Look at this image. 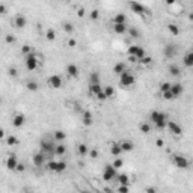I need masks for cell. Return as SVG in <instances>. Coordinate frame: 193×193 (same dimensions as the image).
<instances>
[{
	"label": "cell",
	"mask_w": 193,
	"mask_h": 193,
	"mask_svg": "<svg viewBox=\"0 0 193 193\" xmlns=\"http://www.w3.org/2000/svg\"><path fill=\"white\" fill-rule=\"evenodd\" d=\"M149 119H151V122L156 125L157 128H166V121H168V118H166V115L159 112V110H154V112H151L149 115Z\"/></svg>",
	"instance_id": "obj_1"
},
{
	"label": "cell",
	"mask_w": 193,
	"mask_h": 193,
	"mask_svg": "<svg viewBox=\"0 0 193 193\" xmlns=\"http://www.w3.org/2000/svg\"><path fill=\"white\" fill-rule=\"evenodd\" d=\"M134 83H136V77H134L133 74H130V71L125 69L124 72L119 74V85H121V86L131 88V86H134Z\"/></svg>",
	"instance_id": "obj_2"
},
{
	"label": "cell",
	"mask_w": 193,
	"mask_h": 193,
	"mask_svg": "<svg viewBox=\"0 0 193 193\" xmlns=\"http://www.w3.org/2000/svg\"><path fill=\"white\" fill-rule=\"evenodd\" d=\"M55 142L53 140H48L47 137H44L42 140H41V143H39V147H41V151L44 152V156H46L47 159L50 157V156H53L55 154Z\"/></svg>",
	"instance_id": "obj_3"
},
{
	"label": "cell",
	"mask_w": 193,
	"mask_h": 193,
	"mask_svg": "<svg viewBox=\"0 0 193 193\" xmlns=\"http://www.w3.org/2000/svg\"><path fill=\"white\" fill-rule=\"evenodd\" d=\"M130 9L134 12V14H137V15H143V14L149 15L151 14L147 6L142 5V3H139V2H130Z\"/></svg>",
	"instance_id": "obj_4"
},
{
	"label": "cell",
	"mask_w": 193,
	"mask_h": 193,
	"mask_svg": "<svg viewBox=\"0 0 193 193\" xmlns=\"http://www.w3.org/2000/svg\"><path fill=\"white\" fill-rule=\"evenodd\" d=\"M116 175H118V169H115L112 164L106 166L103 170V180L104 181H112L113 178H116Z\"/></svg>",
	"instance_id": "obj_5"
},
{
	"label": "cell",
	"mask_w": 193,
	"mask_h": 193,
	"mask_svg": "<svg viewBox=\"0 0 193 193\" xmlns=\"http://www.w3.org/2000/svg\"><path fill=\"white\" fill-rule=\"evenodd\" d=\"M47 83H48V86H51L53 89H60L62 85H64L62 77H60L59 74H53V76H50V77L47 79Z\"/></svg>",
	"instance_id": "obj_6"
},
{
	"label": "cell",
	"mask_w": 193,
	"mask_h": 193,
	"mask_svg": "<svg viewBox=\"0 0 193 193\" xmlns=\"http://www.w3.org/2000/svg\"><path fill=\"white\" fill-rule=\"evenodd\" d=\"M24 62H26V68L29 69V71H35V69L38 68V57H36V55H33V53L27 55Z\"/></svg>",
	"instance_id": "obj_7"
},
{
	"label": "cell",
	"mask_w": 193,
	"mask_h": 193,
	"mask_svg": "<svg viewBox=\"0 0 193 193\" xmlns=\"http://www.w3.org/2000/svg\"><path fill=\"white\" fill-rule=\"evenodd\" d=\"M172 160H173V164H175L177 168H180V169H187L189 164H190L187 157H182V156H178V154H175V156L172 157Z\"/></svg>",
	"instance_id": "obj_8"
},
{
	"label": "cell",
	"mask_w": 193,
	"mask_h": 193,
	"mask_svg": "<svg viewBox=\"0 0 193 193\" xmlns=\"http://www.w3.org/2000/svg\"><path fill=\"white\" fill-rule=\"evenodd\" d=\"M166 128L169 130V133H172L173 136H181L182 134L181 125H178L175 121H166Z\"/></svg>",
	"instance_id": "obj_9"
},
{
	"label": "cell",
	"mask_w": 193,
	"mask_h": 193,
	"mask_svg": "<svg viewBox=\"0 0 193 193\" xmlns=\"http://www.w3.org/2000/svg\"><path fill=\"white\" fill-rule=\"evenodd\" d=\"M24 124H26V116L23 113H15L12 116V125L15 128H21Z\"/></svg>",
	"instance_id": "obj_10"
},
{
	"label": "cell",
	"mask_w": 193,
	"mask_h": 193,
	"mask_svg": "<svg viewBox=\"0 0 193 193\" xmlns=\"http://www.w3.org/2000/svg\"><path fill=\"white\" fill-rule=\"evenodd\" d=\"M17 164H18V159H17V156H14V154L8 156V159H6V161H5L6 169L8 170H15Z\"/></svg>",
	"instance_id": "obj_11"
},
{
	"label": "cell",
	"mask_w": 193,
	"mask_h": 193,
	"mask_svg": "<svg viewBox=\"0 0 193 193\" xmlns=\"http://www.w3.org/2000/svg\"><path fill=\"white\" fill-rule=\"evenodd\" d=\"M26 24H27V20H26V17L21 15V14H18V15L14 18V26H15L17 29H24Z\"/></svg>",
	"instance_id": "obj_12"
},
{
	"label": "cell",
	"mask_w": 193,
	"mask_h": 193,
	"mask_svg": "<svg viewBox=\"0 0 193 193\" xmlns=\"http://www.w3.org/2000/svg\"><path fill=\"white\" fill-rule=\"evenodd\" d=\"M32 160H33V164L35 166H38V168H41L44 163H46L47 157L44 156V152H38V154H33V157H32Z\"/></svg>",
	"instance_id": "obj_13"
},
{
	"label": "cell",
	"mask_w": 193,
	"mask_h": 193,
	"mask_svg": "<svg viewBox=\"0 0 193 193\" xmlns=\"http://www.w3.org/2000/svg\"><path fill=\"white\" fill-rule=\"evenodd\" d=\"M184 91V88H182L181 83H170V92L173 94V97L177 98V97H180Z\"/></svg>",
	"instance_id": "obj_14"
},
{
	"label": "cell",
	"mask_w": 193,
	"mask_h": 193,
	"mask_svg": "<svg viewBox=\"0 0 193 193\" xmlns=\"http://www.w3.org/2000/svg\"><path fill=\"white\" fill-rule=\"evenodd\" d=\"M67 74H68L69 77H77L79 76V67L76 65V64H69V65H67Z\"/></svg>",
	"instance_id": "obj_15"
},
{
	"label": "cell",
	"mask_w": 193,
	"mask_h": 193,
	"mask_svg": "<svg viewBox=\"0 0 193 193\" xmlns=\"http://www.w3.org/2000/svg\"><path fill=\"white\" fill-rule=\"evenodd\" d=\"M119 145H121V149H122V152H130V151H133V142H130V140H122V142H119Z\"/></svg>",
	"instance_id": "obj_16"
},
{
	"label": "cell",
	"mask_w": 193,
	"mask_h": 193,
	"mask_svg": "<svg viewBox=\"0 0 193 193\" xmlns=\"http://www.w3.org/2000/svg\"><path fill=\"white\" fill-rule=\"evenodd\" d=\"M101 91H103V86L100 83H91V85H89V92H91L94 97H97Z\"/></svg>",
	"instance_id": "obj_17"
},
{
	"label": "cell",
	"mask_w": 193,
	"mask_h": 193,
	"mask_svg": "<svg viewBox=\"0 0 193 193\" xmlns=\"http://www.w3.org/2000/svg\"><path fill=\"white\" fill-rule=\"evenodd\" d=\"M177 55V48H175V46H172V44H169V46L164 47V56L169 57V59H172V57Z\"/></svg>",
	"instance_id": "obj_18"
},
{
	"label": "cell",
	"mask_w": 193,
	"mask_h": 193,
	"mask_svg": "<svg viewBox=\"0 0 193 193\" xmlns=\"http://www.w3.org/2000/svg\"><path fill=\"white\" fill-rule=\"evenodd\" d=\"M110 154H112L113 157H119V156L122 154L121 145H119V143H112V145H110Z\"/></svg>",
	"instance_id": "obj_19"
},
{
	"label": "cell",
	"mask_w": 193,
	"mask_h": 193,
	"mask_svg": "<svg viewBox=\"0 0 193 193\" xmlns=\"http://www.w3.org/2000/svg\"><path fill=\"white\" fill-rule=\"evenodd\" d=\"M125 23H127V17H125V14H122V12L116 14L113 17V24H125Z\"/></svg>",
	"instance_id": "obj_20"
},
{
	"label": "cell",
	"mask_w": 193,
	"mask_h": 193,
	"mask_svg": "<svg viewBox=\"0 0 193 193\" xmlns=\"http://www.w3.org/2000/svg\"><path fill=\"white\" fill-rule=\"evenodd\" d=\"M77 152H79V156L85 157V156H88V152H89V147H88L86 143H79V145H77Z\"/></svg>",
	"instance_id": "obj_21"
},
{
	"label": "cell",
	"mask_w": 193,
	"mask_h": 193,
	"mask_svg": "<svg viewBox=\"0 0 193 193\" xmlns=\"http://www.w3.org/2000/svg\"><path fill=\"white\" fill-rule=\"evenodd\" d=\"M182 62H184V65H186L187 68L193 67V53L192 51L186 53V56H184V59H182Z\"/></svg>",
	"instance_id": "obj_22"
},
{
	"label": "cell",
	"mask_w": 193,
	"mask_h": 193,
	"mask_svg": "<svg viewBox=\"0 0 193 193\" xmlns=\"http://www.w3.org/2000/svg\"><path fill=\"white\" fill-rule=\"evenodd\" d=\"M168 71H169L170 76H173V77H178L180 74H181V69L178 65H169L168 67Z\"/></svg>",
	"instance_id": "obj_23"
},
{
	"label": "cell",
	"mask_w": 193,
	"mask_h": 193,
	"mask_svg": "<svg viewBox=\"0 0 193 193\" xmlns=\"http://www.w3.org/2000/svg\"><path fill=\"white\" fill-rule=\"evenodd\" d=\"M113 32L118 35H124L127 32V24H113Z\"/></svg>",
	"instance_id": "obj_24"
},
{
	"label": "cell",
	"mask_w": 193,
	"mask_h": 193,
	"mask_svg": "<svg viewBox=\"0 0 193 193\" xmlns=\"http://www.w3.org/2000/svg\"><path fill=\"white\" fill-rule=\"evenodd\" d=\"M26 88H27L29 91L36 92L38 89H39V85H38V81H35V80H29V81L26 83Z\"/></svg>",
	"instance_id": "obj_25"
},
{
	"label": "cell",
	"mask_w": 193,
	"mask_h": 193,
	"mask_svg": "<svg viewBox=\"0 0 193 193\" xmlns=\"http://www.w3.org/2000/svg\"><path fill=\"white\" fill-rule=\"evenodd\" d=\"M65 152H67V147H65V145H62V143L55 145V154H56V156H64Z\"/></svg>",
	"instance_id": "obj_26"
},
{
	"label": "cell",
	"mask_w": 193,
	"mask_h": 193,
	"mask_svg": "<svg viewBox=\"0 0 193 193\" xmlns=\"http://www.w3.org/2000/svg\"><path fill=\"white\" fill-rule=\"evenodd\" d=\"M116 180L119 184H130V178H128V175L127 173H119V175H116Z\"/></svg>",
	"instance_id": "obj_27"
},
{
	"label": "cell",
	"mask_w": 193,
	"mask_h": 193,
	"mask_svg": "<svg viewBox=\"0 0 193 193\" xmlns=\"http://www.w3.org/2000/svg\"><path fill=\"white\" fill-rule=\"evenodd\" d=\"M125 71V64H122V62H118V64H115L113 67V72L116 74V76H119L121 72H124Z\"/></svg>",
	"instance_id": "obj_28"
},
{
	"label": "cell",
	"mask_w": 193,
	"mask_h": 193,
	"mask_svg": "<svg viewBox=\"0 0 193 193\" xmlns=\"http://www.w3.org/2000/svg\"><path fill=\"white\" fill-rule=\"evenodd\" d=\"M139 130H140V133H143V134H149V133H151V125L148 124V122H142V124L139 125Z\"/></svg>",
	"instance_id": "obj_29"
},
{
	"label": "cell",
	"mask_w": 193,
	"mask_h": 193,
	"mask_svg": "<svg viewBox=\"0 0 193 193\" xmlns=\"http://www.w3.org/2000/svg\"><path fill=\"white\" fill-rule=\"evenodd\" d=\"M62 29H64L67 33H74V30H76V27L69 23V21H65V23L62 24Z\"/></svg>",
	"instance_id": "obj_30"
},
{
	"label": "cell",
	"mask_w": 193,
	"mask_h": 193,
	"mask_svg": "<svg viewBox=\"0 0 193 193\" xmlns=\"http://www.w3.org/2000/svg\"><path fill=\"white\" fill-rule=\"evenodd\" d=\"M65 137H67L65 131H62V130H56V131H55V139H56L57 142H64Z\"/></svg>",
	"instance_id": "obj_31"
},
{
	"label": "cell",
	"mask_w": 193,
	"mask_h": 193,
	"mask_svg": "<svg viewBox=\"0 0 193 193\" xmlns=\"http://www.w3.org/2000/svg\"><path fill=\"white\" fill-rule=\"evenodd\" d=\"M17 143H18V139H17V136L11 134V136L6 137V145H8V147H14V145H17Z\"/></svg>",
	"instance_id": "obj_32"
},
{
	"label": "cell",
	"mask_w": 193,
	"mask_h": 193,
	"mask_svg": "<svg viewBox=\"0 0 193 193\" xmlns=\"http://www.w3.org/2000/svg\"><path fill=\"white\" fill-rule=\"evenodd\" d=\"M127 32H128V35H130L131 38H134V39L140 38V32L137 30L136 27H130V29H127Z\"/></svg>",
	"instance_id": "obj_33"
},
{
	"label": "cell",
	"mask_w": 193,
	"mask_h": 193,
	"mask_svg": "<svg viewBox=\"0 0 193 193\" xmlns=\"http://www.w3.org/2000/svg\"><path fill=\"white\" fill-rule=\"evenodd\" d=\"M103 92H104V95L107 97V98H112L115 95V89L112 86H106V88H103Z\"/></svg>",
	"instance_id": "obj_34"
},
{
	"label": "cell",
	"mask_w": 193,
	"mask_h": 193,
	"mask_svg": "<svg viewBox=\"0 0 193 193\" xmlns=\"http://www.w3.org/2000/svg\"><path fill=\"white\" fill-rule=\"evenodd\" d=\"M168 30H169L172 35H178V33H180V27H178L177 24H173V23L168 24Z\"/></svg>",
	"instance_id": "obj_35"
},
{
	"label": "cell",
	"mask_w": 193,
	"mask_h": 193,
	"mask_svg": "<svg viewBox=\"0 0 193 193\" xmlns=\"http://www.w3.org/2000/svg\"><path fill=\"white\" fill-rule=\"evenodd\" d=\"M46 38L48 39V41H55V39H56V32H55L53 29H47Z\"/></svg>",
	"instance_id": "obj_36"
},
{
	"label": "cell",
	"mask_w": 193,
	"mask_h": 193,
	"mask_svg": "<svg viewBox=\"0 0 193 193\" xmlns=\"http://www.w3.org/2000/svg\"><path fill=\"white\" fill-rule=\"evenodd\" d=\"M56 166H57V161H55V160H48L47 161V169L50 172H56Z\"/></svg>",
	"instance_id": "obj_37"
},
{
	"label": "cell",
	"mask_w": 193,
	"mask_h": 193,
	"mask_svg": "<svg viewBox=\"0 0 193 193\" xmlns=\"http://www.w3.org/2000/svg\"><path fill=\"white\" fill-rule=\"evenodd\" d=\"M137 62H139L140 65H143V67H147V65H149V64L152 62V59H151V57H149V56H147V55H145V56L142 57V59H139Z\"/></svg>",
	"instance_id": "obj_38"
},
{
	"label": "cell",
	"mask_w": 193,
	"mask_h": 193,
	"mask_svg": "<svg viewBox=\"0 0 193 193\" xmlns=\"http://www.w3.org/2000/svg\"><path fill=\"white\" fill-rule=\"evenodd\" d=\"M112 166H113L115 169H121V168L124 166V161H122V159H119V157H116V159H115V161H113V164H112Z\"/></svg>",
	"instance_id": "obj_39"
},
{
	"label": "cell",
	"mask_w": 193,
	"mask_h": 193,
	"mask_svg": "<svg viewBox=\"0 0 193 193\" xmlns=\"http://www.w3.org/2000/svg\"><path fill=\"white\" fill-rule=\"evenodd\" d=\"M65 169H67V163H65V161H57V166H56V172H57V173L64 172Z\"/></svg>",
	"instance_id": "obj_40"
},
{
	"label": "cell",
	"mask_w": 193,
	"mask_h": 193,
	"mask_svg": "<svg viewBox=\"0 0 193 193\" xmlns=\"http://www.w3.org/2000/svg\"><path fill=\"white\" fill-rule=\"evenodd\" d=\"M89 81H91V83H100V74H98V72H91Z\"/></svg>",
	"instance_id": "obj_41"
},
{
	"label": "cell",
	"mask_w": 193,
	"mask_h": 193,
	"mask_svg": "<svg viewBox=\"0 0 193 193\" xmlns=\"http://www.w3.org/2000/svg\"><path fill=\"white\" fill-rule=\"evenodd\" d=\"M161 97H163L164 100H173V98H175V97H173V94L170 92V89H169V91L161 92Z\"/></svg>",
	"instance_id": "obj_42"
},
{
	"label": "cell",
	"mask_w": 193,
	"mask_h": 193,
	"mask_svg": "<svg viewBox=\"0 0 193 193\" xmlns=\"http://www.w3.org/2000/svg\"><path fill=\"white\" fill-rule=\"evenodd\" d=\"M145 55H147V53H145V48H142V47H139V48H137V53H136V55H134V56H136V59H137V60H139V59H142V57L145 56Z\"/></svg>",
	"instance_id": "obj_43"
},
{
	"label": "cell",
	"mask_w": 193,
	"mask_h": 193,
	"mask_svg": "<svg viewBox=\"0 0 193 193\" xmlns=\"http://www.w3.org/2000/svg\"><path fill=\"white\" fill-rule=\"evenodd\" d=\"M21 53H23L24 56L30 55V53H32V47H30V46H27V44H26V46H23V47H21Z\"/></svg>",
	"instance_id": "obj_44"
},
{
	"label": "cell",
	"mask_w": 193,
	"mask_h": 193,
	"mask_svg": "<svg viewBox=\"0 0 193 193\" xmlns=\"http://www.w3.org/2000/svg\"><path fill=\"white\" fill-rule=\"evenodd\" d=\"M170 89V83L169 81H163V83H160V91L164 92V91H169Z\"/></svg>",
	"instance_id": "obj_45"
},
{
	"label": "cell",
	"mask_w": 193,
	"mask_h": 193,
	"mask_svg": "<svg viewBox=\"0 0 193 193\" xmlns=\"http://www.w3.org/2000/svg\"><path fill=\"white\" fill-rule=\"evenodd\" d=\"M89 17H91V20H98V18H100V12L97 11V9H92L91 14H89Z\"/></svg>",
	"instance_id": "obj_46"
},
{
	"label": "cell",
	"mask_w": 193,
	"mask_h": 193,
	"mask_svg": "<svg viewBox=\"0 0 193 193\" xmlns=\"http://www.w3.org/2000/svg\"><path fill=\"white\" fill-rule=\"evenodd\" d=\"M128 190H130V187L127 184H119V187H118V192L119 193H127Z\"/></svg>",
	"instance_id": "obj_47"
},
{
	"label": "cell",
	"mask_w": 193,
	"mask_h": 193,
	"mask_svg": "<svg viewBox=\"0 0 193 193\" xmlns=\"http://www.w3.org/2000/svg\"><path fill=\"white\" fill-rule=\"evenodd\" d=\"M88 156H89L91 159H97V157H98V149H97V148H94V149H89Z\"/></svg>",
	"instance_id": "obj_48"
},
{
	"label": "cell",
	"mask_w": 193,
	"mask_h": 193,
	"mask_svg": "<svg viewBox=\"0 0 193 193\" xmlns=\"http://www.w3.org/2000/svg\"><path fill=\"white\" fill-rule=\"evenodd\" d=\"M5 41H6L8 44H14V42H15V36L11 35V33H8L6 36H5Z\"/></svg>",
	"instance_id": "obj_49"
},
{
	"label": "cell",
	"mask_w": 193,
	"mask_h": 193,
	"mask_svg": "<svg viewBox=\"0 0 193 193\" xmlns=\"http://www.w3.org/2000/svg\"><path fill=\"white\" fill-rule=\"evenodd\" d=\"M139 47L140 46H130L128 47V55H133V56H134L137 53V48H139Z\"/></svg>",
	"instance_id": "obj_50"
},
{
	"label": "cell",
	"mask_w": 193,
	"mask_h": 193,
	"mask_svg": "<svg viewBox=\"0 0 193 193\" xmlns=\"http://www.w3.org/2000/svg\"><path fill=\"white\" fill-rule=\"evenodd\" d=\"M8 74H9L11 77H17V76H18V69L14 68V67H11V68L8 69Z\"/></svg>",
	"instance_id": "obj_51"
},
{
	"label": "cell",
	"mask_w": 193,
	"mask_h": 193,
	"mask_svg": "<svg viewBox=\"0 0 193 193\" xmlns=\"http://www.w3.org/2000/svg\"><path fill=\"white\" fill-rule=\"evenodd\" d=\"M76 46H77V41H76L74 38H69V39H68V47H71V48H74Z\"/></svg>",
	"instance_id": "obj_52"
},
{
	"label": "cell",
	"mask_w": 193,
	"mask_h": 193,
	"mask_svg": "<svg viewBox=\"0 0 193 193\" xmlns=\"http://www.w3.org/2000/svg\"><path fill=\"white\" fill-rule=\"evenodd\" d=\"M97 98H98V100H100V101H104V100H107V97H106V95H104V92H100V94H98V95H97Z\"/></svg>",
	"instance_id": "obj_53"
},
{
	"label": "cell",
	"mask_w": 193,
	"mask_h": 193,
	"mask_svg": "<svg viewBox=\"0 0 193 193\" xmlns=\"http://www.w3.org/2000/svg\"><path fill=\"white\" fill-rule=\"evenodd\" d=\"M6 12H8V9H6V6H5V5H2V3H0V15H5V14H6Z\"/></svg>",
	"instance_id": "obj_54"
},
{
	"label": "cell",
	"mask_w": 193,
	"mask_h": 193,
	"mask_svg": "<svg viewBox=\"0 0 193 193\" xmlns=\"http://www.w3.org/2000/svg\"><path fill=\"white\" fill-rule=\"evenodd\" d=\"M128 60H130L131 64H136V62H137L136 56H133V55H128Z\"/></svg>",
	"instance_id": "obj_55"
},
{
	"label": "cell",
	"mask_w": 193,
	"mask_h": 193,
	"mask_svg": "<svg viewBox=\"0 0 193 193\" xmlns=\"http://www.w3.org/2000/svg\"><path fill=\"white\" fill-rule=\"evenodd\" d=\"M156 145H157V147H159V148H161V147H163V145H164V142H163V139H157V140H156Z\"/></svg>",
	"instance_id": "obj_56"
},
{
	"label": "cell",
	"mask_w": 193,
	"mask_h": 193,
	"mask_svg": "<svg viewBox=\"0 0 193 193\" xmlns=\"http://www.w3.org/2000/svg\"><path fill=\"white\" fill-rule=\"evenodd\" d=\"M15 170H17V172H23V170H24V166L21 164V163H18V164H17V168H15Z\"/></svg>",
	"instance_id": "obj_57"
},
{
	"label": "cell",
	"mask_w": 193,
	"mask_h": 193,
	"mask_svg": "<svg viewBox=\"0 0 193 193\" xmlns=\"http://www.w3.org/2000/svg\"><path fill=\"white\" fill-rule=\"evenodd\" d=\"M77 15H79L80 18H81V17L85 15V9H83V8H79V11H77Z\"/></svg>",
	"instance_id": "obj_58"
},
{
	"label": "cell",
	"mask_w": 193,
	"mask_h": 193,
	"mask_svg": "<svg viewBox=\"0 0 193 193\" xmlns=\"http://www.w3.org/2000/svg\"><path fill=\"white\" fill-rule=\"evenodd\" d=\"M3 137H5V130H3V128H0V140H2Z\"/></svg>",
	"instance_id": "obj_59"
},
{
	"label": "cell",
	"mask_w": 193,
	"mask_h": 193,
	"mask_svg": "<svg viewBox=\"0 0 193 193\" xmlns=\"http://www.w3.org/2000/svg\"><path fill=\"white\" fill-rule=\"evenodd\" d=\"M156 192V189L154 187H149V189H147V193H154Z\"/></svg>",
	"instance_id": "obj_60"
},
{
	"label": "cell",
	"mask_w": 193,
	"mask_h": 193,
	"mask_svg": "<svg viewBox=\"0 0 193 193\" xmlns=\"http://www.w3.org/2000/svg\"><path fill=\"white\" fill-rule=\"evenodd\" d=\"M164 2H166V5H173L177 0H164Z\"/></svg>",
	"instance_id": "obj_61"
}]
</instances>
